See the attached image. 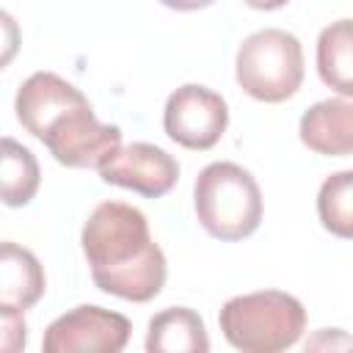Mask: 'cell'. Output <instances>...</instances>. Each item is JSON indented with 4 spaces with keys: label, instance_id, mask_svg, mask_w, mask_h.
<instances>
[{
    "label": "cell",
    "instance_id": "obj_7",
    "mask_svg": "<svg viewBox=\"0 0 353 353\" xmlns=\"http://www.w3.org/2000/svg\"><path fill=\"white\" fill-rule=\"evenodd\" d=\"M130 320L119 312L83 303L72 312L55 317L41 339L44 353H77V350H99L119 353L130 339Z\"/></svg>",
    "mask_w": 353,
    "mask_h": 353
},
{
    "label": "cell",
    "instance_id": "obj_16",
    "mask_svg": "<svg viewBox=\"0 0 353 353\" xmlns=\"http://www.w3.org/2000/svg\"><path fill=\"white\" fill-rule=\"evenodd\" d=\"M163 6L174 8V11H199V8H207L212 6L215 0H160Z\"/></svg>",
    "mask_w": 353,
    "mask_h": 353
},
{
    "label": "cell",
    "instance_id": "obj_6",
    "mask_svg": "<svg viewBox=\"0 0 353 353\" xmlns=\"http://www.w3.org/2000/svg\"><path fill=\"white\" fill-rule=\"evenodd\" d=\"M229 124V108L221 94L207 85L188 83L168 94L163 110V130L165 135L193 152L212 149Z\"/></svg>",
    "mask_w": 353,
    "mask_h": 353
},
{
    "label": "cell",
    "instance_id": "obj_8",
    "mask_svg": "<svg viewBox=\"0 0 353 353\" xmlns=\"http://www.w3.org/2000/svg\"><path fill=\"white\" fill-rule=\"evenodd\" d=\"M97 171L102 182L135 190L146 199L165 196L179 179V163L165 149L146 141L119 146Z\"/></svg>",
    "mask_w": 353,
    "mask_h": 353
},
{
    "label": "cell",
    "instance_id": "obj_10",
    "mask_svg": "<svg viewBox=\"0 0 353 353\" xmlns=\"http://www.w3.org/2000/svg\"><path fill=\"white\" fill-rule=\"evenodd\" d=\"M44 287L39 259L28 248L6 240L0 248V309L25 312L44 295Z\"/></svg>",
    "mask_w": 353,
    "mask_h": 353
},
{
    "label": "cell",
    "instance_id": "obj_12",
    "mask_svg": "<svg viewBox=\"0 0 353 353\" xmlns=\"http://www.w3.org/2000/svg\"><path fill=\"white\" fill-rule=\"evenodd\" d=\"M317 74L331 91L353 97V19H336L320 30Z\"/></svg>",
    "mask_w": 353,
    "mask_h": 353
},
{
    "label": "cell",
    "instance_id": "obj_2",
    "mask_svg": "<svg viewBox=\"0 0 353 353\" xmlns=\"http://www.w3.org/2000/svg\"><path fill=\"white\" fill-rule=\"evenodd\" d=\"M22 127L66 168H99L121 146V130L97 121L91 102L69 80L36 85L25 99Z\"/></svg>",
    "mask_w": 353,
    "mask_h": 353
},
{
    "label": "cell",
    "instance_id": "obj_14",
    "mask_svg": "<svg viewBox=\"0 0 353 353\" xmlns=\"http://www.w3.org/2000/svg\"><path fill=\"white\" fill-rule=\"evenodd\" d=\"M317 218L334 237L353 240V168L323 179L317 190Z\"/></svg>",
    "mask_w": 353,
    "mask_h": 353
},
{
    "label": "cell",
    "instance_id": "obj_4",
    "mask_svg": "<svg viewBox=\"0 0 353 353\" xmlns=\"http://www.w3.org/2000/svg\"><path fill=\"white\" fill-rule=\"evenodd\" d=\"M193 207L210 237L237 243L254 234L262 221V190L243 165L210 163L196 176Z\"/></svg>",
    "mask_w": 353,
    "mask_h": 353
},
{
    "label": "cell",
    "instance_id": "obj_11",
    "mask_svg": "<svg viewBox=\"0 0 353 353\" xmlns=\"http://www.w3.org/2000/svg\"><path fill=\"white\" fill-rule=\"evenodd\" d=\"M149 353H207L210 336L204 320L188 306H168L149 320L146 328Z\"/></svg>",
    "mask_w": 353,
    "mask_h": 353
},
{
    "label": "cell",
    "instance_id": "obj_9",
    "mask_svg": "<svg viewBox=\"0 0 353 353\" xmlns=\"http://www.w3.org/2000/svg\"><path fill=\"white\" fill-rule=\"evenodd\" d=\"M306 149L328 157L353 154V97L314 102L298 124Z\"/></svg>",
    "mask_w": 353,
    "mask_h": 353
},
{
    "label": "cell",
    "instance_id": "obj_3",
    "mask_svg": "<svg viewBox=\"0 0 353 353\" xmlns=\"http://www.w3.org/2000/svg\"><path fill=\"white\" fill-rule=\"evenodd\" d=\"M226 342L243 353H279L292 347L306 328L303 303L281 290L229 298L218 314Z\"/></svg>",
    "mask_w": 353,
    "mask_h": 353
},
{
    "label": "cell",
    "instance_id": "obj_17",
    "mask_svg": "<svg viewBox=\"0 0 353 353\" xmlns=\"http://www.w3.org/2000/svg\"><path fill=\"white\" fill-rule=\"evenodd\" d=\"M243 3L251 6V8H256V11H276V8L287 6L290 0H243Z\"/></svg>",
    "mask_w": 353,
    "mask_h": 353
},
{
    "label": "cell",
    "instance_id": "obj_13",
    "mask_svg": "<svg viewBox=\"0 0 353 353\" xmlns=\"http://www.w3.org/2000/svg\"><path fill=\"white\" fill-rule=\"evenodd\" d=\"M3 201L6 207H25L39 190L41 174L33 152L14 138H3Z\"/></svg>",
    "mask_w": 353,
    "mask_h": 353
},
{
    "label": "cell",
    "instance_id": "obj_5",
    "mask_svg": "<svg viewBox=\"0 0 353 353\" xmlns=\"http://www.w3.org/2000/svg\"><path fill=\"white\" fill-rule=\"evenodd\" d=\"M240 88L259 102H284L303 83V47L281 28H265L243 39L234 58Z\"/></svg>",
    "mask_w": 353,
    "mask_h": 353
},
{
    "label": "cell",
    "instance_id": "obj_1",
    "mask_svg": "<svg viewBox=\"0 0 353 353\" xmlns=\"http://www.w3.org/2000/svg\"><path fill=\"white\" fill-rule=\"evenodd\" d=\"M94 284L116 298L146 303L165 284V256L149 232L146 215L124 201H102L80 232Z\"/></svg>",
    "mask_w": 353,
    "mask_h": 353
},
{
    "label": "cell",
    "instance_id": "obj_15",
    "mask_svg": "<svg viewBox=\"0 0 353 353\" xmlns=\"http://www.w3.org/2000/svg\"><path fill=\"white\" fill-rule=\"evenodd\" d=\"M0 331H3V347L8 353H17L25 347V339H28V328H25V320H22V312H14V309H0Z\"/></svg>",
    "mask_w": 353,
    "mask_h": 353
}]
</instances>
